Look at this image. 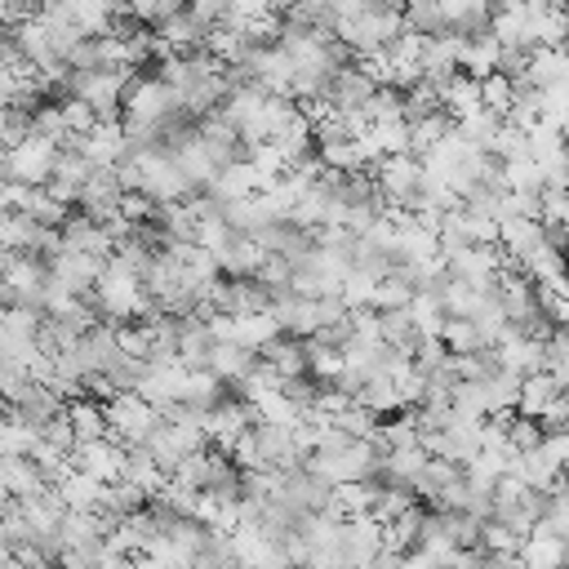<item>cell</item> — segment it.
<instances>
[{
  "mask_svg": "<svg viewBox=\"0 0 569 569\" xmlns=\"http://www.w3.org/2000/svg\"><path fill=\"white\" fill-rule=\"evenodd\" d=\"M307 467L329 480L333 489L338 485H365V480H378L382 476V449L373 445V436H342V431H329L320 440V449L307 458Z\"/></svg>",
  "mask_w": 569,
  "mask_h": 569,
  "instance_id": "6da1fadb",
  "label": "cell"
},
{
  "mask_svg": "<svg viewBox=\"0 0 569 569\" xmlns=\"http://www.w3.org/2000/svg\"><path fill=\"white\" fill-rule=\"evenodd\" d=\"M93 307H98V316H107V325H129V320L151 316L142 276L129 271V267L116 262V258L102 267V276H98V284H93Z\"/></svg>",
  "mask_w": 569,
  "mask_h": 569,
  "instance_id": "7a4b0ae2",
  "label": "cell"
},
{
  "mask_svg": "<svg viewBox=\"0 0 569 569\" xmlns=\"http://www.w3.org/2000/svg\"><path fill=\"white\" fill-rule=\"evenodd\" d=\"M102 413H107V436L120 440L124 449H142L156 427L164 422V413L156 405H147L138 391H116L111 400H102Z\"/></svg>",
  "mask_w": 569,
  "mask_h": 569,
  "instance_id": "3957f363",
  "label": "cell"
},
{
  "mask_svg": "<svg viewBox=\"0 0 569 569\" xmlns=\"http://www.w3.org/2000/svg\"><path fill=\"white\" fill-rule=\"evenodd\" d=\"M542 516H547V493H542V489L525 485V480L511 476V471L493 485V520L507 525L511 533L529 538V533L542 525Z\"/></svg>",
  "mask_w": 569,
  "mask_h": 569,
  "instance_id": "277c9868",
  "label": "cell"
},
{
  "mask_svg": "<svg viewBox=\"0 0 569 569\" xmlns=\"http://www.w3.org/2000/svg\"><path fill=\"white\" fill-rule=\"evenodd\" d=\"M133 71H71V98H80L98 120H120Z\"/></svg>",
  "mask_w": 569,
  "mask_h": 569,
  "instance_id": "5b68a950",
  "label": "cell"
},
{
  "mask_svg": "<svg viewBox=\"0 0 569 569\" xmlns=\"http://www.w3.org/2000/svg\"><path fill=\"white\" fill-rule=\"evenodd\" d=\"M58 147L53 142H44V138H22L18 147H9L4 151V164H0V173L9 178V182H18V187H44L49 178H53V169H58Z\"/></svg>",
  "mask_w": 569,
  "mask_h": 569,
  "instance_id": "8992f818",
  "label": "cell"
},
{
  "mask_svg": "<svg viewBox=\"0 0 569 569\" xmlns=\"http://www.w3.org/2000/svg\"><path fill=\"white\" fill-rule=\"evenodd\" d=\"M124 182H120V169H93L84 196H80V213L93 218V222H116L120 218V204H124Z\"/></svg>",
  "mask_w": 569,
  "mask_h": 569,
  "instance_id": "52a82bcc",
  "label": "cell"
},
{
  "mask_svg": "<svg viewBox=\"0 0 569 569\" xmlns=\"http://www.w3.org/2000/svg\"><path fill=\"white\" fill-rule=\"evenodd\" d=\"M9 413H13V418H22L27 427L44 431L58 413H67V405H62V396H58L49 382H31V378H27V382L18 387V396L9 400Z\"/></svg>",
  "mask_w": 569,
  "mask_h": 569,
  "instance_id": "ba28073f",
  "label": "cell"
},
{
  "mask_svg": "<svg viewBox=\"0 0 569 569\" xmlns=\"http://www.w3.org/2000/svg\"><path fill=\"white\" fill-rule=\"evenodd\" d=\"M124 453H129V449H124L120 440L102 436V440H84V445H76L71 462H76V471H84L89 480L111 485V480H120V471H124Z\"/></svg>",
  "mask_w": 569,
  "mask_h": 569,
  "instance_id": "9c48e42d",
  "label": "cell"
},
{
  "mask_svg": "<svg viewBox=\"0 0 569 569\" xmlns=\"http://www.w3.org/2000/svg\"><path fill=\"white\" fill-rule=\"evenodd\" d=\"M58 240H62V249H76V253H89V258H102V262H111V253H116V231L107 222L84 218V213H71L62 222Z\"/></svg>",
  "mask_w": 569,
  "mask_h": 569,
  "instance_id": "30bf717a",
  "label": "cell"
},
{
  "mask_svg": "<svg viewBox=\"0 0 569 569\" xmlns=\"http://www.w3.org/2000/svg\"><path fill=\"white\" fill-rule=\"evenodd\" d=\"M102 258H89V253H76V249H53L49 253V276L53 280H62L71 293H80V298H93V284H98V276H102Z\"/></svg>",
  "mask_w": 569,
  "mask_h": 569,
  "instance_id": "8fae6325",
  "label": "cell"
},
{
  "mask_svg": "<svg viewBox=\"0 0 569 569\" xmlns=\"http://www.w3.org/2000/svg\"><path fill=\"white\" fill-rule=\"evenodd\" d=\"M93 169H98V164H93L84 151H62V156H58V169H53V178H49L44 187H49L53 200H62V204L71 209V204H80V196H84Z\"/></svg>",
  "mask_w": 569,
  "mask_h": 569,
  "instance_id": "7c38bea8",
  "label": "cell"
},
{
  "mask_svg": "<svg viewBox=\"0 0 569 569\" xmlns=\"http://www.w3.org/2000/svg\"><path fill=\"white\" fill-rule=\"evenodd\" d=\"M129 133H124V124L120 120H98L89 133H84V142H80V151L98 164V169H120V160L129 156Z\"/></svg>",
  "mask_w": 569,
  "mask_h": 569,
  "instance_id": "4fadbf2b",
  "label": "cell"
},
{
  "mask_svg": "<svg viewBox=\"0 0 569 569\" xmlns=\"http://www.w3.org/2000/svg\"><path fill=\"white\" fill-rule=\"evenodd\" d=\"M373 89H378V80L365 71V62H351V67H342V71L333 76L325 102H329L333 111H365V102L373 98Z\"/></svg>",
  "mask_w": 569,
  "mask_h": 569,
  "instance_id": "5bb4252c",
  "label": "cell"
},
{
  "mask_svg": "<svg viewBox=\"0 0 569 569\" xmlns=\"http://www.w3.org/2000/svg\"><path fill=\"white\" fill-rule=\"evenodd\" d=\"M213 258H218V271H227L231 280H244V276H258V271H262L267 249L258 244V236H240V231H231V240H227Z\"/></svg>",
  "mask_w": 569,
  "mask_h": 569,
  "instance_id": "9a60e30c",
  "label": "cell"
},
{
  "mask_svg": "<svg viewBox=\"0 0 569 569\" xmlns=\"http://www.w3.org/2000/svg\"><path fill=\"white\" fill-rule=\"evenodd\" d=\"M0 489H4L13 502H22V498L44 493L49 480H44V471H40L36 458H9V453H0Z\"/></svg>",
  "mask_w": 569,
  "mask_h": 569,
  "instance_id": "2e32d148",
  "label": "cell"
},
{
  "mask_svg": "<svg viewBox=\"0 0 569 569\" xmlns=\"http://www.w3.org/2000/svg\"><path fill=\"white\" fill-rule=\"evenodd\" d=\"M13 213H27V218H36V222L49 227V231H62V222L71 218V209H67L62 200H53L49 187H18Z\"/></svg>",
  "mask_w": 569,
  "mask_h": 569,
  "instance_id": "e0dca14e",
  "label": "cell"
},
{
  "mask_svg": "<svg viewBox=\"0 0 569 569\" xmlns=\"http://www.w3.org/2000/svg\"><path fill=\"white\" fill-rule=\"evenodd\" d=\"M516 569H565V538H556L551 529H533L520 551H516Z\"/></svg>",
  "mask_w": 569,
  "mask_h": 569,
  "instance_id": "ac0fdd59",
  "label": "cell"
},
{
  "mask_svg": "<svg viewBox=\"0 0 569 569\" xmlns=\"http://www.w3.org/2000/svg\"><path fill=\"white\" fill-rule=\"evenodd\" d=\"M440 102H445V116H449L453 124H458V120H467V116H476V111H485L480 80H476V76H467V71H458L453 80H445Z\"/></svg>",
  "mask_w": 569,
  "mask_h": 569,
  "instance_id": "d6986e66",
  "label": "cell"
},
{
  "mask_svg": "<svg viewBox=\"0 0 569 569\" xmlns=\"http://www.w3.org/2000/svg\"><path fill=\"white\" fill-rule=\"evenodd\" d=\"M262 365H271L280 378H307L311 373V365H307V342L302 338H276V342H267L262 351Z\"/></svg>",
  "mask_w": 569,
  "mask_h": 569,
  "instance_id": "ffe728a7",
  "label": "cell"
},
{
  "mask_svg": "<svg viewBox=\"0 0 569 569\" xmlns=\"http://www.w3.org/2000/svg\"><path fill=\"white\" fill-rule=\"evenodd\" d=\"M120 480H129L133 489H142L147 498H156L160 485H164L169 476L160 471V462L151 458V449H129V453H124V471H120Z\"/></svg>",
  "mask_w": 569,
  "mask_h": 569,
  "instance_id": "44dd1931",
  "label": "cell"
},
{
  "mask_svg": "<svg viewBox=\"0 0 569 569\" xmlns=\"http://www.w3.org/2000/svg\"><path fill=\"white\" fill-rule=\"evenodd\" d=\"M427 462H431V453H427V445H409V449H391V453L382 458V476H387V480H396V485H409V489H413Z\"/></svg>",
  "mask_w": 569,
  "mask_h": 569,
  "instance_id": "7402d4cb",
  "label": "cell"
},
{
  "mask_svg": "<svg viewBox=\"0 0 569 569\" xmlns=\"http://www.w3.org/2000/svg\"><path fill=\"white\" fill-rule=\"evenodd\" d=\"M422 520H427V511L409 507L405 516H396V520H387V525H382V542H387V547H396L400 556H405V551H413V547H422Z\"/></svg>",
  "mask_w": 569,
  "mask_h": 569,
  "instance_id": "603a6c76",
  "label": "cell"
},
{
  "mask_svg": "<svg viewBox=\"0 0 569 569\" xmlns=\"http://www.w3.org/2000/svg\"><path fill=\"white\" fill-rule=\"evenodd\" d=\"M405 31L427 36V40H431V36H440V31H449L440 0H405Z\"/></svg>",
  "mask_w": 569,
  "mask_h": 569,
  "instance_id": "cb8c5ba5",
  "label": "cell"
},
{
  "mask_svg": "<svg viewBox=\"0 0 569 569\" xmlns=\"http://www.w3.org/2000/svg\"><path fill=\"white\" fill-rule=\"evenodd\" d=\"M67 418H71V427H76V440L84 445V440H102L107 436V413H102V405L98 400H71L67 405Z\"/></svg>",
  "mask_w": 569,
  "mask_h": 569,
  "instance_id": "d4e9b609",
  "label": "cell"
},
{
  "mask_svg": "<svg viewBox=\"0 0 569 569\" xmlns=\"http://www.w3.org/2000/svg\"><path fill=\"white\" fill-rule=\"evenodd\" d=\"M36 445H40V431L27 427L22 418L4 413V422H0V453H9V458H31Z\"/></svg>",
  "mask_w": 569,
  "mask_h": 569,
  "instance_id": "484cf974",
  "label": "cell"
},
{
  "mask_svg": "<svg viewBox=\"0 0 569 569\" xmlns=\"http://www.w3.org/2000/svg\"><path fill=\"white\" fill-rule=\"evenodd\" d=\"M547 373L569 391V333L565 329H556L547 338Z\"/></svg>",
  "mask_w": 569,
  "mask_h": 569,
  "instance_id": "4316f807",
  "label": "cell"
},
{
  "mask_svg": "<svg viewBox=\"0 0 569 569\" xmlns=\"http://www.w3.org/2000/svg\"><path fill=\"white\" fill-rule=\"evenodd\" d=\"M400 569H449L436 551H427V547H413V551H405L400 556Z\"/></svg>",
  "mask_w": 569,
  "mask_h": 569,
  "instance_id": "83f0119b",
  "label": "cell"
},
{
  "mask_svg": "<svg viewBox=\"0 0 569 569\" xmlns=\"http://www.w3.org/2000/svg\"><path fill=\"white\" fill-rule=\"evenodd\" d=\"M378 0H329V9L338 13V18H356V13H365V9H373Z\"/></svg>",
  "mask_w": 569,
  "mask_h": 569,
  "instance_id": "f1b7e54d",
  "label": "cell"
},
{
  "mask_svg": "<svg viewBox=\"0 0 569 569\" xmlns=\"http://www.w3.org/2000/svg\"><path fill=\"white\" fill-rule=\"evenodd\" d=\"M0 569H27V565H22V560H18V556H13V551H9V556H4V560H0Z\"/></svg>",
  "mask_w": 569,
  "mask_h": 569,
  "instance_id": "f546056e",
  "label": "cell"
},
{
  "mask_svg": "<svg viewBox=\"0 0 569 569\" xmlns=\"http://www.w3.org/2000/svg\"><path fill=\"white\" fill-rule=\"evenodd\" d=\"M565 280H569V262H565Z\"/></svg>",
  "mask_w": 569,
  "mask_h": 569,
  "instance_id": "4dcf8cb0",
  "label": "cell"
}]
</instances>
